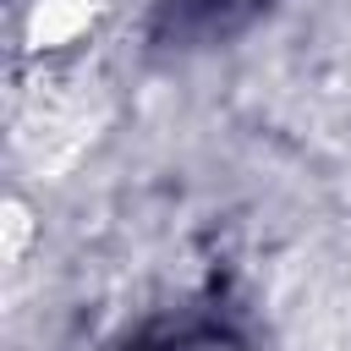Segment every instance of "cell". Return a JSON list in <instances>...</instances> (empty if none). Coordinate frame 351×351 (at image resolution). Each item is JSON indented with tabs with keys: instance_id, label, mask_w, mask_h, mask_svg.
<instances>
[{
	"instance_id": "1",
	"label": "cell",
	"mask_w": 351,
	"mask_h": 351,
	"mask_svg": "<svg viewBox=\"0 0 351 351\" xmlns=\"http://www.w3.org/2000/svg\"><path fill=\"white\" fill-rule=\"evenodd\" d=\"M93 16H99V0H27L22 38L33 49H66L93 27Z\"/></svg>"
}]
</instances>
